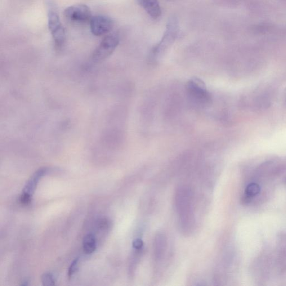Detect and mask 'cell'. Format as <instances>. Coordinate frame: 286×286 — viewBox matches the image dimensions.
Here are the masks:
<instances>
[{
    "label": "cell",
    "mask_w": 286,
    "mask_h": 286,
    "mask_svg": "<svg viewBox=\"0 0 286 286\" xmlns=\"http://www.w3.org/2000/svg\"><path fill=\"white\" fill-rule=\"evenodd\" d=\"M48 26L52 34L55 46L58 49L61 48L64 44L66 34L64 26H62L55 6L51 3H48Z\"/></svg>",
    "instance_id": "obj_1"
},
{
    "label": "cell",
    "mask_w": 286,
    "mask_h": 286,
    "mask_svg": "<svg viewBox=\"0 0 286 286\" xmlns=\"http://www.w3.org/2000/svg\"><path fill=\"white\" fill-rule=\"evenodd\" d=\"M119 38L118 34L113 33L106 36L93 52V60L100 62L110 56L118 46Z\"/></svg>",
    "instance_id": "obj_2"
},
{
    "label": "cell",
    "mask_w": 286,
    "mask_h": 286,
    "mask_svg": "<svg viewBox=\"0 0 286 286\" xmlns=\"http://www.w3.org/2000/svg\"><path fill=\"white\" fill-rule=\"evenodd\" d=\"M186 88L192 99L199 104H207L210 101L209 93L202 80L196 77L191 78L187 82Z\"/></svg>",
    "instance_id": "obj_3"
},
{
    "label": "cell",
    "mask_w": 286,
    "mask_h": 286,
    "mask_svg": "<svg viewBox=\"0 0 286 286\" xmlns=\"http://www.w3.org/2000/svg\"><path fill=\"white\" fill-rule=\"evenodd\" d=\"M64 14L67 19L76 22H86L90 21L92 17L90 8L83 4L67 7Z\"/></svg>",
    "instance_id": "obj_4"
},
{
    "label": "cell",
    "mask_w": 286,
    "mask_h": 286,
    "mask_svg": "<svg viewBox=\"0 0 286 286\" xmlns=\"http://www.w3.org/2000/svg\"><path fill=\"white\" fill-rule=\"evenodd\" d=\"M89 24L92 33L96 36H102L109 33L114 25V21L110 18L104 16H92Z\"/></svg>",
    "instance_id": "obj_5"
},
{
    "label": "cell",
    "mask_w": 286,
    "mask_h": 286,
    "mask_svg": "<svg viewBox=\"0 0 286 286\" xmlns=\"http://www.w3.org/2000/svg\"><path fill=\"white\" fill-rule=\"evenodd\" d=\"M177 33L178 25L177 22L175 20H172L168 22L166 31H165L162 40H161L160 43L153 49V52L154 55H158V54L165 50V49L175 39Z\"/></svg>",
    "instance_id": "obj_6"
},
{
    "label": "cell",
    "mask_w": 286,
    "mask_h": 286,
    "mask_svg": "<svg viewBox=\"0 0 286 286\" xmlns=\"http://www.w3.org/2000/svg\"><path fill=\"white\" fill-rule=\"evenodd\" d=\"M137 1L153 19H157L160 17L162 12L158 0H137Z\"/></svg>",
    "instance_id": "obj_7"
},
{
    "label": "cell",
    "mask_w": 286,
    "mask_h": 286,
    "mask_svg": "<svg viewBox=\"0 0 286 286\" xmlns=\"http://www.w3.org/2000/svg\"><path fill=\"white\" fill-rule=\"evenodd\" d=\"M47 171V169L45 168L38 170V171L31 176L28 183H26V185L24 190V193L32 196L40 179L46 173Z\"/></svg>",
    "instance_id": "obj_8"
},
{
    "label": "cell",
    "mask_w": 286,
    "mask_h": 286,
    "mask_svg": "<svg viewBox=\"0 0 286 286\" xmlns=\"http://www.w3.org/2000/svg\"><path fill=\"white\" fill-rule=\"evenodd\" d=\"M166 247V240L165 236L162 234H159L156 236L154 243V253L155 258L159 259L162 258Z\"/></svg>",
    "instance_id": "obj_9"
},
{
    "label": "cell",
    "mask_w": 286,
    "mask_h": 286,
    "mask_svg": "<svg viewBox=\"0 0 286 286\" xmlns=\"http://www.w3.org/2000/svg\"><path fill=\"white\" fill-rule=\"evenodd\" d=\"M96 245V240L93 234H89L84 237L83 247L85 253L88 254L93 253L95 251Z\"/></svg>",
    "instance_id": "obj_10"
},
{
    "label": "cell",
    "mask_w": 286,
    "mask_h": 286,
    "mask_svg": "<svg viewBox=\"0 0 286 286\" xmlns=\"http://www.w3.org/2000/svg\"><path fill=\"white\" fill-rule=\"evenodd\" d=\"M260 190V187L257 183H250L246 187L245 195L250 197V198H253V196L258 195Z\"/></svg>",
    "instance_id": "obj_11"
},
{
    "label": "cell",
    "mask_w": 286,
    "mask_h": 286,
    "mask_svg": "<svg viewBox=\"0 0 286 286\" xmlns=\"http://www.w3.org/2000/svg\"><path fill=\"white\" fill-rule=\"evenodd\" d=\"M42 282L44 286H53L55 285V280L51 273H45L42 276Z\"/></svg>",
    "instance_id": "obj_12"
},
{
    "label": "cell",
    "mask_w": 286,
    "mask_h": 286,
    "mask_svg": "<svg viewBox=\"0 0 286 286\" xmlns=\"http://www.w3.org/2000/svg\"><path fill=\"white\" fill-rule=\"evenodd\" d=\"M78 259H76L71 264V265L69 267L68 271V276L69 278L72 277L75 274L76 271H77L78 265Z\"/></svg>",
    "instance_id": "obj_13"
},
{
    "label": "cell",
    "mask_w": 286,
    "mask_h": 286,
    "mask_svg": "<svg viewBox=\"0 0 286 286\" xmlns=\"http://www.w3.org/2000/svg\"><path fill=\"white\" fill-rule=\"evenodd\" d=\"M31 196H32L23 192L20 197V201L22 204L29 205L31 201Z\"/></svg>",
    "instance_id": "obj_14"
},
{
    "label": "cell",
    "mask_w": 286,
    "mask_h": 286,
    "mask_svg": "<svg viewBox=\"0 0 286 286\" xmlns=\"http://www.w3.org/2000/svg\"><path fill=\"white\" fill-rule=\"evenodd\" d=\"M133 248L135 249L137 251H141L143 247V241L140 239H137L133 241Z\"/></svg>",
    "instance_id": "obj_15"
},
{
    "label": "cell",
    "mask_w": 286,
    "mask_h": 286,
    "mask_svg": "<svg viewBox=\"0 0 286 286\" xmlns=\"http://www.w3.org/2000/svg\"><path fill=\"white\" fill-rule=\"evenodd\" d=\"M108 221L106 220H102L99 222V226L101 228V229H105V228L106 229L107 227H108Z\"/></svg>",
    "instance_id": "obj_16"
}]
</instances>
